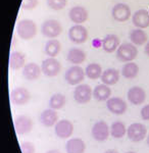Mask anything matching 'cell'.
Listing matches in <instances>:
<instances>
[{
    "instance_id": "cell-35",
    "label": "cell",
    "mask_w": 149,
    "mask_h": 153,
    "mask_svg": "<svg viewBox=\"0 0 149 153\" xmlns=\"http://www.w3.org/2000/svg\"><path fill=\"white\" fill-rule=\"evenodd\" d=\"M140 113H141V117H142L144 120H149V104H146L145 106H143Z\"/></svg>"
},
{
    "instance_id": "cell-40",
    "label": "cell",
    "mask_w": 149,
    "mask_h": 153,
    "mask_svg": "<svg viewBox=\"0 0 149 153\" xmlns=\"http://www.w3.org/2000/svg\"><path fill=\"white\" fill-rule=\"evenodd\" d=\"M127 153H136V152H134V151H129V152H127Z\"/></svg>"
},
{
    "instance_id": "cell-31",
    "label": "cell",
    "mask_w": 149,
    "mask_h": 153,
    "mask_svg": "<svg viewBox=\"0 0 149 153\" xmlns=\"http://www.w3.org/2000/svg\"><path fill=\"white\" fill-rule=\"evenodd\" d=\"M66 102V96L61 93H55L50 97V100H49V106L52 109H60L63 108L64 104Z\"/></svg>"
},
{
    "instance_id": "cell-32",
    "label": "cell",
    "mask_w": 149,
    "mask_h": 153,
    "mask_svg": "<svg viewBox=\"0 0 149 153\" xmlns=\"http://www.w3.org/2000/svg\"><path fill=\"white\" fill-rule=\"evenodd\" d=\"M68 0H47V4L53 10H61L66 5Z\"/></svg>"
},
{
    "instance_id": "cell-6",
    "label": "cell",
    "mask_w": 149,
    "mask_h": 153,
    "mask_svg": "<svg viewBox=\"0 0 149 153\" xmlns=\"http://www.w3.org/2000/svg\"><path fill=\"white\" fill-rule=\"evenodd\" d=\"M85 75H86L85 71H84V70L81 66L74 65L66 71L64 79H66V83L69 85L76 86L79 85L81 82H83V80L85 79Z\"/></svg>"
},
{
    "instance_id": "cell-27",
    "label": "cell",
    "mask_w": 149,
    "mask_h": 153,
    "mask_svg": "<svg viewBox=\"0 0 149 153\" xmlns=\"http://www.w3.org/2000/svg\"><path fill=\"white\" fill-rule=\"evenodd\" d=\"M139 74V66L137 63L133 62H126V65L121 68V75L126 79H134Z\"/></svg>"
},
{
    "instance_id": "cell-17",
    "label": "cell",
    "mask_w": 149,
    "mask_h": 153,
    "mask_svg": "<svg viewBox=\"0 0 149 153\" xmlns=\"http://www.w3.org/2000/svg\"><path fill=\"white\" fill-rule=\"evenodd\" d=\"M133 25L138 29H145L149 27V12L145 9H139L135 11L132 16Z\"/></svg>"
},
{
    "instance_id": "cell-28",
    "label": "cell",
    "mask_w": 149,
    "mask_h": 153,
    "mask_svg": "<svg viewBox=\"0 0 149 153\" xmlns=\"http://www.w3.org/2000/svg\"><path fill=\"white\" fill-rule=\"evenodd\" d=\"M61 49L60 42L56 39H51V40L46 42L45 45V53L49 57H55L56 55L59 53Z\"/></svg>"
},
{
    "instance_id": "cell-36",
    "label": "cell",
    "mask_w": 149,
    "mask_h": 153,
    "mask_svg": "<svg viewBox=\"0 0 149 153\" xmlns=\"http://www.w3.org/2000/svg\"><path fill=\"white\" fill-rule=\"evenodd\" d=\"M144 51H145V53L147 54L149 56V42H147V44L145 45V48H144Z\"/></svg>"
},
{
    "instance_id": "cell-10",
    "label": "cell",
    "mask_w": 149,
    "mask_h": 153,
    "mask_svg": "<svg viewBox=\"0 0 149 153\" xmlns=\"http://www.w3.org/2000/svg\"><path fill=\"white\" fill-rule=\"evenodd\" d=\"M14 129L19 135H26L33 129V120L28 115H19L14 120Z\"/></svg>"
},
{
    "instance_id": "cell-1",
    "label": "cell",
    "mask_w": 149,
    "mask_h": 153,
    "mask_svg": "<svg viewBox=\"0 0 149 153\" xmlns=\"http://www.w3.org/2000/svg\"><path fill=\"white\" fill-rule=\"evenodd\" d=\"M16 32L24 40H31L37 34V26L32 19H22L16 25Z\"/></svg>"
},
{
    "instance_id": "cell-22",
    "label": "cell",
    "mask_w": 149,
    "mask_h": 153,
    "mask_svg": "<svg viewBox=\"0 0 149 153\" xmlns=\"http://www.w3.org/2000/svg\"><path fill=\"white\" fill-rule=\"evenodd\" d=\"M101 82L107 86L115 85L120 81V73L115 68H107L101 75Z\"/></svg>"
},
{
    "instance_id": "cell-19",
    "label": "cell",
    "mask_w": 149,
    "mask_h": 153,
    "mask_svg": "<svg viewBox=\"0 0 149 153\" xmlns=\"http://www.w3.org/2000/svg\"><path fill=\"white\" fill-rule=\"evenodd\" d=\"M42 68L35 62H30L28 65L24 66L23 70V76H25L26 80L34 81L40 76Z\"/></svg>"
},
{
    "instance_id": "cell-9",
    "label": "cell",
    "mask_w": 149,
    "mask_h": 153,
    "mask_svg": "<svg viewBox=\"0 0 149 153\" xmlns=\"http://www.w3.org/2000/svg\"><path fill=\"white\" fill-rule=\"evenodd\" d=\"M69 38L76 44H82L88 39V31L82 25H74L69 30Z\"/></svg>"
},
{
    "instance_id": "cell-11",
    "label": "cell",
    "mask_w": 149,
    "mask_h": 153,
    "mask_svg": "<svg viewBox=\"0 0 149 153\" xmlns=\"http://www.w3.org/2000/svg\"><path fill=\"white\" fill-rule=\"evenodd\" d=\"M55 134L60 139H68L73 135L74 132V125L69 120H61L56 123L55 128Z\"/></svg>"
},
{
    "instance_id": "cell-20",
    "label": "cell",
    "mask_w": 149,
    "mask_h": 153,
    "mask_svg": "<svg viewBox=\"0 0 149 153\" xmlns=\"http://www.w3.org/2000/svg\"><path fill=\"white\" fill-rule=\"evenodd\" d=\"M102 49L105 52L112 53L120 47V38L116 35L110 34L105 36V38L102 40Z\"/></svg>"
},
{
    "instance_id": "cell-41",
    "label": "cell",
    "mask_w": 149,
    "mask_h": 153,
    "mask_svg": "<svg viewBox=\"0 0 149 153\" xmlns=\"http://www.w3.org/2000/svg\"><path fill=\"white\" fill-rule=\"evenodd\" d=\"M148 12H149V10H148Z\"/></svg>"
},
{
    "instance_id": "cell-21",
    "label": "cell",
    "mask_w": 149,
    "mask_h": 153,
    "mask_svg": "<svg viewBox=\"0 0 149 153\" xmlns=\"http://www.w3.org/2000/svg\"><path fill=\"white\" fill-rule=\"evenodd\" d=\"M66 153H85L86 144L80 138H73L66 142Z\"/></svg>"
},
{
    "instance_id": "cell-24",
    "label": "cell",
    "mask_w": 149,
    "mask_h": 153,
    "mask_svg": "<svg viewBox=\"0 0 149 153\" xmlns=\"http://www.w3.org/2000/svg\"><path fill=\"white\" fill-rule=\"evenodd\" d=\"M25 55L21 51H13L9 56V68L12 71H17L25 66Z\"/></svg>"
},
{
    "instance_id": "cell-34",
    "label": "cell",
    "mask_w": 149,
    "mask_h": 153,
    "mask_svg": "<svg viewBox=\"0 0 149 153\" xmlns=\"http://www.w3.org/2000/svg\"><path fill=\"white\" fill-rule=\"evenodd\" d=\"M38 2L39 0H23L22 1V8L31 10L38 5Z\"/></svg>"
},
{
    "instance_id": "cell-29",
    "label": "cell",
    "mask_w": 149,
    "mask_h": 153,
    "mask_svg": "<svg viewBox=\"0 0 149 153\" xmlns=\"http://www.w3.org/2000/svg\"><path fill=\"white\" fill-rule=\"evenodd\" d=\"M127 134V128L123 122H115L110 126V135L115 139H121Z\"/></svg>"
},
{
    "instance_id": "cell-2",
    "label": "cell",
    "mask_w": 149,
    "mask_h": 153,
    "mask_svg": "<svg viewBox=\"0 0 149 153\" xmlns=\"http://www.w3.org/2000/svg\"><path fill=\"white\" fill-rule=\"evenodd\" d=\"M138 55V49L133 43H123L116 50V57L123 62H131Z\"/></svg>"
},
{
    "instance_id": "cell-25",
    "label": "cell",
    "mask_w": 149,
    "mask_h": 153,
    "mask_svg": "<svg viewBox=\"0 0 149 153\" xmlns=\"http://www.w3.org/2000/svg\"><path fill=\"white\" fill-rule=\"evenodd\" d=\"M68 61L78 65L83 63L86 59V53L80 48H72L68 53Z\"/></svg>"
},
{
    "instance_id": "cell-30",
    "label": "cell",
    "mask_w": 149,
    "mask_h": 153,
    "mask_svg": "<svg viewBox=\"0 0 149 153\" xmlns=\"http://www.w3.org/2000/svg\"><path fill=\"white\" fill-rule=\"evenodd\" d=\"M85 74L86 76H88L91 80H97L98 78H101L102 68L98 63H90V65H87Z\"/></svg>"
},
{
    "instance_id": "cell-14",
    "label": "cell",
    "mask_w": 149,
    "mask_h": 153,
    "mask_svg": "<svg viewBox=\"0 0 149 153\" xmlns=\"http://www.w3.org/2000/svg\"><path fill=\"white\" fill-rule=\"evenodd\" d=\"M10 98L13 104L16 105H24L26 103H28L31 98L29 90H27L26 88L23 87H19L12 90Z\"/></svg>"
},
{
    "instance_id": "cell-39",
    "label": "cell",
    "mask_w": 149,
    "mask_h": 153,
    "mask_svg": "<svg viewBox=\"0 0 149 153\" xmlns=\"http://www.w3.org/2000/svg\"><path fill=\"white\" fill-rule=\"evenodd\" d=\"M147 145L149 146V134H148V136H147Z\"/></svg>"
},
{
    "instance_id": "cell-5",
    "label": "cell",
    "mask_w": 149,
    "mask_h": 153,
    "mask_svg": "<svg viewBox=\"0 0 149 153\" xmlns=\"http://www.w3.org/2000/svg\"><path fill=\"white\" fill-rule=\"evenodd\" d=\"M91 134L94 140H96L97 142H104L108 139L110 130H109L108 125L104 120H99L93 125Z\"/></svg>"
},
{
    "instance_id": "cell-7",
    "label": "cell",
    "mask_w": 149,
    "mask_h": 153,
    "mask_svg": "<svg viewBox=\"0 0 149 153\" xmlns=\"http://www.w3.org/2000/svg\"><path fill=\"white\" fill-rule=\"evenodd\" d=\"M92 96H93V90L87 84L78 85L74 88V98L80 104H86V103H88L91 100Z\"/></svg>"
},
{
    "instance_id": "cell-23",
    "label": "cell",
    "mask_w": 149,
    "mask_h": 153,
    "mask_svg": "<svg viewBox=\"0 0 149 153\" xmlns=\"http://www.w3.org/2000/svg\"><path fill=\"white\" fill-rule=\"evenodd\" d=\"M111 95V89L109 86L105 84L97 85L94 88L93 91V97L97 101H107L110 98Z\"/></svg>"
},
{
    "instance_id": "cell-4",
    "label": "cell",
    "mask_w": 149,
    "mask_h": 153,
    "mask_svg": "<svg viewBox=\"0 0 149 153\" xmlns=\"http://www.w3.org/2000/svg\"><path fill=\"white\" fill-rule=\"evenodd\" d=\"M147 135V129L141 123H135L129 126L127 129V136L132 142L138 143L143 141Z\"/></svg>"
},
{
    "instance_id": "cell-38",
    "label": "cell",
    "mask_w": 149,
    "mask_h": 153,
    "mask_svg": "<svg viewBox=\"0 0 149 153\" xmlns=\"http://www.w3.org/2000/svg\"><path fill=\"white\" fill-rule=\"evenodd\" d=\"M46 153H60V152H59L58 150H55V149H54V150H49V151H47Z\"/></svg>"
},
{
    "instance_id": "cell-33",
    "label": "cell",
    "mask_w": 149,
    "mask_h": 153,
    "mask_svg": "<svg viewBox=\"0 0 149 153\" xmlns=\"http://www.w3.org/2000/svg\"><path fill=\"white\" fill-rule=\"evenodd\" d=\"M21 149L23 153H35V146L32 142L30 141H25L22 143Z\"/></svg>"
},
{
    "instance_id": "cell-13",
    "label": "cell",
    "mask_w": 149,
    "mask_h": 153,
    "mask_svg": "<svg viewBox=\"0 0 149 153\" xmlns=\"http://www.w3.org/2000/svg\"><path fill=\"white\" fill-rule=\"evenodd\" d=\"M111 16L113 19L120 23L128 21L131 16V8L129 5L125 3H118L113 6L112 10H111Z\"/></svg>"
},
{
    "instance_id": "cell-16",
    "label": "cell",
    "mask_w": 149,
    "mask_h": 153,
    "mask_svg": "<svg viewBox=\"0 0 149 153\" xmlns=\"http://www.w3.org/2000/svg\"><path fill=\"white\" fill-rule=\"evenodd\" d=\"M69 16L73 23L76 25H81L88 19V11L83 6H74L69 10Z\"/></svg>"
},
{
    "instance_id": "cell-37",
    "label": "cell",
    "mask_w": 149,
    "mask_h": 153,
    "mask_svg": "<svg viewBox=\"0 0 149 153\" xmlns=\"http://www.w3.org/2000/svg\"><path fill=\"white\" fill-rule=\"evenodd\" d=\"M104 153H118V152L115 149H108V150H106Z\"/></svg>"
},
{
    "instance_id": "cell-18",
    "label": "cell",
    "mask_w": 149,
    "mask_h": 153,
    "mask_svg": "<svg viewBox=\"0 0 149 153\" xmlns=\"http://www.w3.org/2000/svg\"><path fill=\"white\" fill-rule=\"evenodd\" d=\"M58 120V115L57 112L55 111L54 109H45L44 111H42V113L40 114V122L41 124L44 126V127L50 128L53 127V126L56 125Z\"/></svg>"
},
{
    "instance_id": "cell-8",
    "label": "cell",
    "mask_w": 149,
    "mask_h": 153,
    "mask_svg": "<svg viewBox=\"0 0 149 153\" xmlns=\"http://www.w3.org/2000/svg\"><path fill=\"white\" fill-rule=\"evenodd\" d=\"M41 68L46 76L52 78V76H56L59 74V71L61 70V65L57 59H55L54 57H49L43 60Z\"/></svg>"
},
{
    "instance_id": "cell-3",
    "label": "cell",
    "mask_w": 149,
    "mask_h": 153,
    "mask_svg": "<svg viewBox=\"0 0 149 153\" xmlns=\"http://www.w3.org/2000/svg\"><path fill=\"white\" fill-rule=\"evenodd\" d=\"M41 32L44 37L54 39L63 32V26L56 19H47L41 26Z\"/></svg>"
},
{
    "instance_id": "cell-15",
    "label": "cell",
    "mask_w": 149,
    "mask_h": 153,
    "mask_svg": "<svg viewBox=\"0 0 149 153\" xmlns=\"http://www.w3.org/2000/svg\"><path fill=\"white\" fill-rule=\"evenodd\" d=\"M127 97H128V101H130L132 104L140 105L146 99V93L143 88L139 87V86H134L129 89Z\"/></svg>"
},
{
    "instance_id": "cell-12",
    "label": "cell",
    "mask_w": 149,
    "mask_h": 153,
    "mask_svg": "<svg viewBox=\"0 0 149 153\" xmlns=\"http://www.w3.org/2000/svg\"><path fill=\"white\" fill-rule=\"evenodd\" d=\"M106 106H107V109L110 112H112L113 114H124L127 109H128V106H127V102L124 99H121L120 97H111L106 101Z\"/></svg>"
},
{
    "instance_id": "cell-26",
    "label": "cell",
    "mask_w": 149,
    "mask_h": 153,
    "mask_svg": "<svg viewBox=\"0 0 149 153\" xmlns=\"http://www.w3.org/2000/svg\"><path fill=\"white\" fill-rule=\"evenodd\" d=\"M148 36L142 29H134L130 33V40L134 45L141 46L147 42Z\"/></svg>"
}]
</instances>
